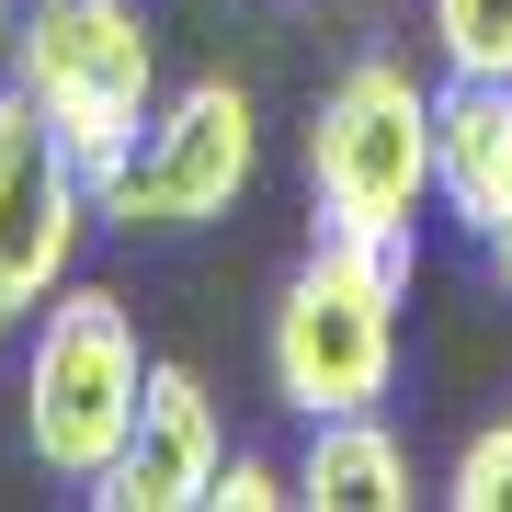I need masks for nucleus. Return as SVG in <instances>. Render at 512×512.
Returning <instances> with one entry per match:
<instances>
[{"mask_svg": "<svg viewBox=\"0 0 512 512\" xmlns=\"http://www.w3.org/2000/svg\"><path fill=\"white\" fill-rule=\"evenodd\" d=\"M262 183V114L239 80H183V92H160V114L137 126V148L92 183L103 228L126 239H194L239 217V194Z\"/></svg>", "mask_w": 512, "mask_h": 512, "instance_id": "39448f33", "label": "nucleus"}, {"mask_svg": "<svg viewBox=\"0 0 512 512\" xmlns=\"http://www.w3.org/2000/svg\"><path fill=\"white\" fill-rule=\"evenodd\" d=\"M399 296H410V251L308 228L296 274L274 285V319H262V376H274V399L296 421L376 410L387 387H399Z\"/></svg>", "mask_w": 512, "mask_h": 512, "instance_id": "f257e3e1", "label": "nucleus"}, {"mask_svg": "<svg viewBox=\"0 0 512 512\" xmlns=\"http://www.w3.org/2000/svg\"><path fill=\"white\" fill-rule=\"evenodd\" d=\"M103 228L92 171L69 160V137L0 80V308L35 319L57 285L80 274V239Z\"/></svg>", "mask_w": 512, "mask_h": 512, "instance_id": "423d86ee", "label": "nucleus"}, {"mask_svg": "<svg viewBox=\"0 0 512 512\" xmlns=\"http://www.w3.org/2000/svg\"><path fill=\"white\" fill-rule=\"evenodd\" d=\"M478 262H490V285H501V296H512V217H501V228H490V239H478Z\"/></svg>", "mask_w": 512, "mask_h": 512, "instance_id": "ddd939ff", "label": "nucleus"}, {"mask_svg": "<svg viewBox=\"0 0 512 512\" xmlns=\"http://www.w3.org/2000/svg\"><path fill=\"white\" fill-rule=\"evenodd\" d=\"M433 205V80L410 57H353L308 114V228L421 251Z\"/></svg>", "mask_w": 512, "mask_h": 512, "instance_id": "f03ea898", "label": "nucleus"}, {"mask_svg": "<svg viewBox=\"0 0 512 512\" xmlns=\"http://www.w3.org/2000/svg\"><path fill=\"white\" fill-rule=\"evenodd\" d=\"M433 205L467 239L512 217V80H433Z\"/></svg>", "mask_w": 512, "mask_h": 512, "instance_id": "6e6552de", "label": "nucleus"}, {"mask_svg": "<svg viewBox=\"0 0 512 512\" xmlns=\"http://www.w3.org/2000/svg\"><path fill=\"white\" fill-rule=\"evenodd\" d=\"M444 501H456V512H512V410L467 433V456H456V478H444Z\"/></svg>", "mask_w": 512, "mask_h": 512, "instance_id": "9b49d317", "label": "nucleus"}, {"mask_svg": "<svg viewBox=\"0 0 512 512\" xmlns=\"http://www.w3.org/2000/svg\"><path fill=\"white\" fill-rule=\"evenodd\" d=\"M0 330H12V308H0Z\"/></svg>", "mask_w": 512, "mask_h": 512, "instance_id": "2eb2a0df", "label": "nucleus"}, {"mask_svg": "<svg viewBox=\"0 0 512 512\" xmlns=\"http://www.w3.org/2000/svg\"><path fill=\"white\" fill-rule=\"evenodd\" d=\"M444 80H512V0H421Z\"/></svg>", "mask_w": 512, "mask_h": 512, "instance_id": "9d476101", "label": "nucleus"}, {"mask_svg": "<svg viewBox=\"0 0 512 512\" xmlns=\"http://www.w3.org/2000/svg\"><path fill=\"white\" fill-rule=\"evenodd\" d=\"M217 467H228V421L205 399V376L194 365H148V399L126 421V444H114V467L80 501H103V512H194L217 490Z\"/></svg>", "mask_w": 512, "mask_h": 512, "instance_id": "0eeeda50", "label": "nucleus"}, {"mask_svg": "<svg viewBox=\"0 0 512 512\" xmlns=\"http://www.w3.org/2000/svg\"><path fill=\"white\" fill-rule=\"evenodd\" d=\"M296 501H308V512H410L421 501V467H410V444L387 433L376 410H330V421H308Z\"/></svg>", "mask_w": 512, "mask_h": 512, "instance_id": "1a4fd4ad", "label": "nucleus"}, {"mask_svg": "<svg viewBox=\"0 0 512 512\" xmlns=\"http://www.w3.org/2000/svg\"><path fill=\"white\" fill-rule=\"evenodd\" d=\"M0 80L69 137V160L103 183L137 148V126L160 114V35H148L137 0H35V12L12 23Z\"/></svg>", "mask_w": 512, "mask_h": 512, "instance_id": "20e7f679", "label": "nucleus"}, {"mask_svg": "<svg viewBox=\"0 0 512 512\" xmlns=\"http://www.w3.org/2000/svg\"><path fill=\"white\" fill-rule=\"evenodd\" d=\"M12 23H23V0H0V57H12Z\"/></svg>", "mask_w": 512, "mask_h": 512, "instance_id": "4468645a", "label": "nucleus"}, {"mask_svg": "<svg viewBox=\"0 0 512 512\" xmlns=\"http://www.w3.org/2000/svg\"><path fill=\"white\" fill-rule=\"evenodd\" d=\"M205 501H217V512H274V501H296V467H274V456H228Z\"/></svg>", "mask_w": 512, "mask_h": 512, "instance_id": "f8f14e48", "label": "nucleus"}, {"mask_svg": "<svg viewBox=\"0 0 512 512\" xmlns=\"http://www.w3.org/2000/svg\"><path fill=\"white\" fill-rule=\"evenodd\" d=\"M148 399V342H137V308L114 285H57L35 308V353H23V444L57 490H92L126 444V421Z\"/></svg>", "mask_w": 512, "mask_h": 512, "instance_id": "7ed1b4c3", "label": "nucleus"}]
</instances>
